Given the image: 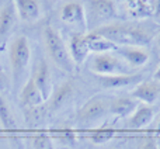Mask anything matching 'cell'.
<instances>
[{
	"instance_id": "ffe728a7",
	"label": "cell",
	"mask_w": 160,
	"mask_h": 149,
	"mask_svg": "<svg viewBox=\"0 0 160 149\" xmlns=\"http://www.w3.org/2000/svg\"><path fill=\"white\" fill-rule=\"evenodd\" d=\"M153 117H155V108L152 105H138V108L133 111V114L129 118V127L133 130H142L152 122Z\"/></svg>"
},
{
	"instance_id": "484cf974",
	"label": "cell",
	"mask_w": 160,
	"mask_h": 149,
	"mask_svg": "<svg viewBox=\"0 0 160 149\" xmlns=\"http://www.w3.org/2000/svg\"><path fill=\"white\" fill-rule=\"evenodd\" d=\"M8 87H10V80H8L7 74L4 73V70L0 69V93L8 90Z\"/></svg>"
},
{
	"instance_id": "f546056e",
	"label": "cell",
	"mask_w": 160,
	"mask_h": 149,
	"mask_svg": "<svg viewBox=\"0 0 160 149\" xmlns=\"http://www.w3.org/2000/svg\"><path fill=\"white\" fill-rule=\"evenodd\" d=\"M158 131H160V117H159V121H158Z\"/></svg>"
},
{
	"instance_id": "7a4b0ae2",
	"label": "cell",
	"mask_w": 160,
	"mask_h": 149,
	"mask_svg": "<svg viewBox=\"0 0 160 149\" xmlns=\"http://www.w3.org/2000/svg\"><path fill=\"white\" fill-rule=\"evenodd\" d=\"M42 39H44L45 49H47L51 61L61 70L66 73H72L75 70L76 65L69 54V48L65 44L61 34L52 25H45L44 30H42Z\"/></svg>"
},
{
	"instance_id": "ba28073f",
	"label": "cell",
	"mask_w": 160,
	"mask_h": 149,
	"mask_svg": "<svg viewBox=\"0 0 160 149\" xmlns=\"http://www.w3.org/2000/svg\"><path fill=\"white\" fill-rule=\"evenodd\" d=\"M117 52L131 69H139L145 66L150 59V54L146 47H118Z\"/></svg>"
},
{
	"instance_id": "f1b7e54d",
	"label": "cell",
	"mask_w": 160,
	"mask_h": 149,
	"mask_svg": "<svg viewBox=\"0 0 160 149\" xmlns=\"http://www.w3.org/2000/svg\"><path fill=\"white\" fill-rule=\"evenodd\" d=\"M156 42H158V45H159V48H160V30H159V33H158V37H156Z\"/></svg>"
},
{
	"instance_id": "52a82bcc",
	"label": "cell",
	"mask_w": 160,
	"mask_h": 149,
	"mask_svg": "<svg viewBox=\"0 0 160 149\" xmlns=\"http://www.w3.org/2000/svg\"><path fill=\"white\" fill-rule=\"evenodd\" d=\"M17 11L14 2H8L7 4H4L0 10V51L4 49L6 42L8 41V38L11 37L14 28L17 24Z\"/></svg>"
},
{
	"instance_id": "6da1fadb",
	"label": "cell",
	"mask_w": 160,
	"mask_h": 149,
	"mask_svg": "<svg viewBox=\"0 0 160 149\" xmlns=\"http://www.w3.org/2000/svg\"><path fill=\"white\" fill-rule=\"evenodd\" d=\"M93 31L101 34L117 47H146L153 38L152 30L141 23L112 21Z\"/></svg>"
},
{
	"instance_id": "83f0119b",
	"label": "cell",
	"mask_w": 160,
	"mask_h": 149,
	"mask_svg": "<svg viewBox=\"0 0 160 149\" xmlns=\"http://www.w3.org/2000/svg\"><path fill=\"white\" fill-rule=\"evenodd\" d=\"M153 79H155V82H160V64L158 65L155 73H153Z\"/></svg>"
},
{
	"instance_id": "9a60e30c",
	"label": "cell",
	"mask_w": 160,
	"mask_h": 149,
	"mask_svg": "<svg viewBox=\"0 0 160 149\" xmlns=\"http://www.w3.org/2000/svg\"><path fill=\"white\" fill-rule=\"evenodd\" d=\"M75 96V86L72 82H63L52 90V94L49 97V110L51 111H58L62 108L72 97Z\"/></svg>"
},
{
	"instance_id": "2e32d148",
	"label": "cell",
	"mask_w": 160,
	"mask_h": 149,
	"mask_svg": "<svg viewBox=\"0 0 160 149\" xmlns=\"http://www.w3.org/2000/svg\"><path fill=\"white\" fill-rule=\"evenodd\" d=\"M68 48H69V54L75 65H82L90 54V48H88L87 41H86V34H73L69 39Z\"/></svg>"
},
{
	"instance_id": "7c38bea8",
	"label": "cell",
	"mask_w": 160,
	"mask_h": 149,
	"mask_svg": "<svg viewBox=\"0 0 160 149\" xmlns=\"http://www.w3.org/2000/svg\"><path fill=\"white\" fill-rule=\"evenodd\" d=\"M18 18L22 23H35L42 14V8L38 0H13Z\"/></svg>"
},
{
	"instance_id": "30bf717a",
	"label": "cell",
	"mask_w": 160,
	"mask_h": 149,
	"mask_svg": "<svg viewBox=\"0 0 160 149\" xmlns=\"http://www.w3.org/2000/svg\"><path fill=\"white\" fill-rule=\"evenodd\" d=\"M61 20L66 24L70 25H79L82 28H87V21H86V11L84 6L80 2H68L61 10Z\"/></svg>"
},
{
	"instance_id": "603a6c76",
	"label": "cell",
	"mask_w": 160,
	"mask_h": 149,
	"mask_svg": "<svg viewBox=\"0 0 160 149\" xmlns=\"http://www.w3.org/2000/svg\"><path fill=\"white\" fill-rule=\"evenodd\" d=\"M31 146L32 149H55L53 141L47 134H38L31 138Z\"/></svg>"
},
{
	"instance_id": "7402d4cb",
	"label": "cell",
	"mask_w": 160,
	"mask_h": 149,
	"mask_svg": "<svg viewBox=\"0 0 160 149\" xmlns=\"http://www.w3.org/2000/svg\"><path fill=\"white\" fill-rule=\"evenodd\" d=\"M114 135H115V130H112V128H98L94 132H91L88 138L93 144H105V142L111 141Z\"/></svg>"
},
{
	"instance_id": "5b68a950",
	"label": "cell",
	"mask_w": 160,
	"mask_h": 149,
	"mask_svg": "<svg viewBox=\"0 0 160 149\" xmlns=\"http://www.w3.org/2000/svg\"><path fill=\"white\" fill-rule=\"evenodd\" d=\"M88 68L93 73L98 76H112V74H127L129 66L124 62L122 58H118L112 52L96 54L90 61Z\"/></svg>"
},
{
	"instance_id": "cb8c5ba5",
	"label": "cell",
	"mask_w": 160,
	"mask_h": 149,
	"mask_svg": "<svg viewBox=\"0 0 160 149\" xmlns=\"http://www.w3.org/2000/svg\"><path fill=\"white\" fill-rule=\"evenodd\" d=\"M59 141L66 145H75L76 142V134L70 130H65L59 134Z\"/></svg>"
},
{
	"instance_id": "4316f807",
	"label": "cell",
	"mask_w": 160,
	"mask_h": 149,
	"mask_svg": "<svg viewBox=\"0 0 160 149\" xmlns=\"http://www.w3.org/2000/svg\"><path fill=\"white\" fill-rule=\"evenodd\" d=\"M150 3H152V7H153V16L160 18V0H153Z\"/></svg>"
},
{
	"instance_id": "9c48e42d",
	"label": "cell",
	"mask_w": 160,
	"mask_h": 149,
	"mask_svg": "<svg viewBox=\"0 0 160 149\" xmlns=\"http://www.w3.org/2000/svg\"><path fill=\"white\" fill-rule=\"evenodd\" d=\"M31 79L34 80V83L37 85V87L39 89V91L42 93L45 101H48L52 94V74H51L49 65L45 61H39L35 65L31 74Z\"/></svg>"
},
{
	"instance_id": "8992f818",
	"label": "cell",
	"mask_w": 160,
	"mask_h": 149,
	"mask_svg": "<svg viewBox=\"0 0 160 149\" xmlns=\"http://www.w3.org/2000/svg\"><path fill=\"white\" fill-rule=\"evenodd\" d=\"M108 104H110V100H107L104 96L91 97L86 104H83L79 108L76 120H78L79 124H83V125L97 122L104 116H107Z\"/></svg>"
},
{
	"instance_id": "8fae6325",
	"label": "cell",
	"mask_w": 160,
	"mask_h": 149,
	"mask_svg": "<svg viewBox=\"0 0 160 149\" xmlns=\"http://www.w3.org/2000/svg\"><path fill=\"white\" fill-rule=\"evenodd\" d=\"M131 96L135 100H139L143 104L152 105L155 104L160 97V85L159 82H141L135 86V89L132 90Z\"/></svg>"
},
{
	"instance_id": "d4e9b609",
	"label": "cell",
	"mask_w": 160,
	"mask_h": 149,
	"mask_svg": "<svg viewBox=\"0 0 160 149\" xmlns=\"http://www.w3.org/2000/svg\"><path fill=\"white\" fill-rule=\"evenodd\" d=\"M138 149H160V148L158 144V139L155 136H148V138L143 139V142H142Z\"/></svg>"
},
{
	"instance_id": "277c9868",
	"label": "cell",
	"mask_w": 160,
	"mask_h": 149,
	"mask_svg": "<svg viewBox=\"0 0 160 149\" xmlns=\"http://www.w3.org/2000/svg\"><path fill=\"white\" fill-rule=\"evenodd\" d=\"M8 59L13 82L17 85L24 77L31 61V45L25 35H17L13 38L8 48Z\"/></svg>"
},
{
	"instance_id": "3957f363",
	"label": "cell",
	"mask_w": 160,
	"mask_h": 149,
	"mask_svg": "<svg viewBox=\"0 0 160 149\" xmlns=\"http://www.w3.org/2000/svg\"><path fill=\"white\" fill-rule=\"evenodd\" d=\"M84 6L86 21L90 31L110 24L118 17V8L114 0H87Z\"/></svg>"
},
{
	"instance_id": "4dcf8cb0",
	"label": "cell",
	"mask_w": 160,
	"mask_h": 149,
	"mask_svg": "<svg viewBox=\"0 0 160 149\" xmlns=\"http://www.w3.org/2000/svg\"><path fill=\"white\" fill-rule=\"evenodd\" d=\"M0 69H3V68H2V59H0Z\"/></svg>"
},
{
	"instance_id": "5bb4252c",
	"label": "cell",
	"mask_w": 160,
	"mask_h": 149,
	"mask_svg": "<svg viewBox=\"0 0 160 149\" xmlns=\"http://www.w3.org/2000/svg\"><path fill=\"white\" fill-rule=\"evenodd\" d=\"M20 101L25 108H38L45 103L44 96L31 77L25 80L24 86L20 90Z\"/></svg>"
},
{
	"instance_id": "4fadbf2b",
	"label": "cell",
	"mask_w": 160,
	"mask_h": 149,
	"mask_svg": "<svg viewBox=\"0 0 160 149\" xmlns=\"http://www.w3.org/2000/svg\"><path fill=\"white\" fill-rule=\"evenodd\" d=\"M136 108H138V100H135L132 96H121L110 99L108 113L118 118H125L132 116Z\"/></svg>"
},
{
	"instance_id": "ac0fdd59",
	"label": "cell",
	"mask_w": 160,
	"mask_h": 149,
	"mask_svg": "<svg viewBox=\"0 0 160 149\" xmlns=\"http://www.w3.org/2000/svg\"><path fill=\"white\" fill-rule=\"evenodd\" d=\"M100 85L104 89H119L142 82V74L127 73V74H112V76H100Z\"/></svg>"
},
{
	"instance_id": "44dd1931",
	"label": "cell",
	"mask_w": 160,
	"mask_h": 149,
	"mask_svg": "<svg viewBox=\"0 0 160 149\" xmlns=\"http://www.w3.org/2000/svg\"><path fill=\"white\" fill-rule=\"evenodd\" d=\"M0 124L7 131L16 130V127H17V121H16L13 110H11L7 99L2 93H0Z\"/></svg>"
},
{
	"instance_id": "d6986e66",
	"label": "cell",
	"mask_w": 160,
	"mask_h": 149,
	"mask_svg": "<svg viewBox=\"0 0 160 149\" xmlns=\"http://www.w3.org/2000/svg\"><path fill=\"white\" fill-rule=\"evenodd\" d=\"M86 41L90 48V52L94 54H104V52H112L117 51V47L114 42H111L110 39H107L105 37H102L101 34L96 33V31H90L88 34H86Z\"/></svg>"
},
{
	"instance_id": "e0dca14e",
	"label": "cell",
	"mask_w": 160,
	"mask_h": 149,
	"mask_svg": "<svg viewBox=\"0 0 160 149\" xmlns=\"http://www.w3.org/2000/svg\"><path fill=\"white\" fill-rule=\"evenodd\" d=\"M122 4L127 16L131 18L142 20L153 16V7L150 0H122Z\"/></svg>"
}]
</instances>
